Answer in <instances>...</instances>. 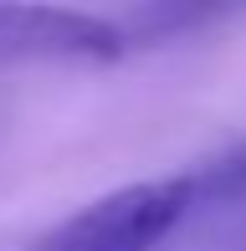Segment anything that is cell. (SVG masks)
<instances>
[{
    "instance_id": "obj_1",
    "label": "cell",
    "mask_w": 246,
    "mask_h": 251,
    "mask_svg": "<svg viewBox=\"0 0 246 251\" xmlns=\"http://www.w3.org/2000/svg\"><path fill=\"white\" fill-rule=\"evenodd\" d=\"M195 195H200L195 175L139 179V185L98 195L77 215H67L62 226H51L47 236H36V246L26 251H154L185 221Z\"/></svg>"
},
{
    "instance_id": "obj_2",
    "label": "cell",
    "mask_w": 246,
    "mask_h": 251,
    "mask_svg": "<svg viewBox=\"0 0 246 251\" xmlns=\"http://www.w3.org/2000/svg\"><path fill=\"white\" fill-rule=\"evenodd\" d=\"M195 190H246V144L236 154L216 159L205 175H195Z\"/></svg>"
}]
</instances>
